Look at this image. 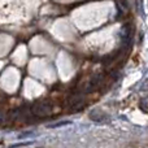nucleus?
Returning <instances> with one entry per match:
<instances>
[{
  "label": "nucleus",
  "mask_w": 148,
  "mask_h": 148,
  "mask_svg": "<svg viewBox=\"0 0 148 148\" xmlns=\"http://www.w3.org/2000/svg\"><path fill=\"white\" fill-rule=\"evenodd\" d=\"M52 112L51 105L46 101H36L35 104L31 107V113L36 117H47Z\"/></svg>",
  "instance_id": "obj_1"
},
{
  "label": "nucleus",
  "mask_w": 148,
  "mask_h": 148,
  "mask_svg": "<svg viewBox=\"0 0 148 148\" xmlns=\"http://www.w3.org/2000/svg\"><path fill=\"white\" fill-rule=\"evenodd\" d=\"M120 1H122V7L125 8V9H127V8H129V3H127V0H120Z\"/></svg>",
  "instance_id": "obj_2"
}]
</instances>
